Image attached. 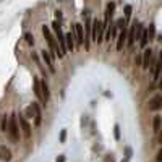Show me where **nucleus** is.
<instances>
[{
  "instance_id": "f257e3e1",
  "label": "nucleus",
  "mask_w": 162,
  "mask_h": 162,
  "mask_svg": "<svg viewBox=\"0 0 162 162\" xmlns=\"http://www.w3.org/2000/svg\"><path fill=\"white\" fill-rule=\"evenodd\" d=\"M42 34H44L45 41H47V44H49V54H50V57H52V58H55V57L63 58L62 50H60V47H58V42H57V37L52 34V31H50L49 26H42Z\"/></svg>"
},
{
  "instance_id": "f03ea898",
  "label": "nucleus",
  "mask_w": 162,
  "mask_h": 162,
  "mask_svg": "<svg viewBox=\"0 0 162 162\" xmlns=\"http://www.w3.org/2000/svg\"><path fill=\"white\" fill-rule=\"evenodd\" d=\"M52 29H54V32H55V37H57V42H58V47H60V50H62V55H67L68 54V47H67V39H65V34H63V31H62V24H60V21H54L52 23Z\"/></svg>"
},
{
  "instance_id": "7ed1b4c3",
  "label": "nucleus",
  "mask_w": 162,
  "mask_h": 162,
  "mask_svg": "<svg viewBox=\"0 0 162 162\" xmlns=\"http://www.w3.org/2000/svg\"><path fill=\"white\" fill-rule=\"evenodd\" d=\"M8 138L12 143L20 141V126H18V115L15 112L10 115V123H8Z\"/></svg>"
},
{
  "instance_id": "20e7f679",
  "label": "nucleus",
  "mask_w": 162,
  "mask_h": 162,
  "mask_svg": "<svg viewBox=\"0 0 162 162\" xmlns=\"http://www.w3.org/2000/svg\"><path fill=\"white\" fill-rule=\"evenodd\" d=\"M73 32H75V41H76V49H80L81 45L84 44V26L81 23H76L71 26Z\"/></svg>"
},
{
  "instance_id": "39448f33",
  "label": "nucleus",
  "mask_w": 162,
  "mask_h": 162,
  "mask_svg": "<svg viewBox=\"0 0 162 162\" xmlns=\"http://www.w3.org/2000/svg\"><path fill=\"white\" fill-rule=\"evenodd\" d=\"M41 57H42V60H44V63L47 65V68L50 73H55V65H54V58L50 57V54H49V50H41Z\"/></svg>"
},
{
  "instance_id": "423d86ee",
  "label": "nucleus",
  "mask_w": 162,
  "mask_h": 162,
  "mask_svg": "<svg viewBox=\"0 0 162 162\" xmlns=\"http://www.w3.org/2000/svg\"><path fill=\"white\" fill-rule=\"evenodd\" d=\"M113 12H115V2H109V3H107V7H105L104 21H102L105 26H109V21L113 18Z\"/></svg>"
},
{
  "instance_id": "0eeeda50",
  "label": "nucleus",
  "mask_w": 162,
  "mask_h": 162,
  "mask_svg": "<svg viewBox=\"0 0 162 162\" xmlns=\"http://www.w3.org/2000/svg\"><path fill=\"white\" fill-rule=\"evenodd\" d=\"M20 126H21V131H23L24 138L29 139V138H31V125L28 123V120H26L24 115H20Z\"/></svg>"
},
{
  "instance_id": "6e6552de",
  "label": "nucleus",
  "mask_w": 162,
  "mask_h": 162,
  "mask_svg": "<svg viewBox=\"0 0 162 162\" xmlns=\"http://www.w3.org/2000/svg\"><path fill=\"white\" fill-rule=\"evenodd\" d=\"M162 109V94H156L149 101V110L152 112H157V110Z\"/></svg>"
},
{
  "instance_id": "1a4fd4ad",
  "label": "nucleus",
  "mask_w": 162,
  "mask_h": 162,
  "mask_svg": "<svg viewBox=\"0 0 162 162\" xmlns=\"http://www.w3.org/2000/svg\"><path fill=\"white\" fill-rule=\"evenodd\" d=\"M151 62H152V50L149 49H144L143 50V70H148L151 67Z\"/></svg>"
},
{
  "instance_id": "9d476101",
  "label": "nucleus",
  "mask_w": 162,
  "mask_h": 162,
  "mask_svg": "<svg viewBox=\"0 0 162 162\" xmlns=\"http://www.w3.org/2000/svg\"><path fill=\"white\" fill-rule=\"evenodd\" d=\"M126 36H128V29H126V26L120 31V34H118L117 37V50L120 52V50H123V45H126Z\"/></svg>"
},
{
  "instance_id": "9b49d317",
  "label": "nucleus",
  "mask_w": 162,
  "mask_h": 162,
  "mask_svg": "<svg viewBox=\"0 0 162 162\" xmlns=\"http://www.w3.org/2000/svg\"><path fill=\"white\" fill-rule=\"evenodd\" d=\"M65 39H67V47H68V52H75L76 49V41H75V32H73V28L70 32L65 34Z\"/></svg>"
},
{
  "instance_id": "f8f14e48",
  "label": "nucleus",
  "mask_w": 162,
  "mask_h": 162,
  "mask_svg": "<svg viewBox=\"0 0 162 162\" xmlns=\"http://www.w3.org/2000/svg\"><path fill=\"white\" fill-rule=\"evenodd\" d=\"M101 26H102V21L94 18L93 20V29H91V39L94 42H97V36H99V31H101Z\"/></svg>"
},
{
  "instance_id": "ddd939ff",
  "label": "nucleus",
  "mask_w": 162,
  "mask_h": 162,
  "mask_svg": "<svg viewBox=\"0 0 162 162\" xmlns=\"http://www.w3.org/2000/svg\"><path fill=\"white\" fill-rule=\"evenodd\" d=\"M32 109H34V126H39L42 123V112H41V107L37 102H32Z\"/></svg>"
},
{
  "instance_id": "4468645a",
  "label": "nucleus",
  "mask_w": 162,
  "mask_h": 162,
  "mask_svg": "<svg viewBox=\"0 0 162 162\" xmlns=\"http://www.w3.org/2000/svg\"><path fill=\"white\" fill-rule=\"evenodd\" d=\"M0 161L2 162H10L12 161V151L7 146H0Z\"/></svg>"
},
{
  "instance_id": "2eb2a0df",
  "label": "nucleus",
  "mask_w": 162,
  "mask_h": 162,
  "mask_svg": "<svg viewBox=\"0 0 162 162\" xmlns=\"http://www.w3.org/2000/svg\"><path fill=\"white\" fill-rule=\"evenodd\" d=\"M34 96H36L41 102H44V96H42V89H41V80L39 78H34ZM44 105H45V102H44Z\"/></svg>"
},
{
  "instance_id": "dca6fc26",
  "label": "nucleus",
  "mask_w": 162,
  "mask_h": 162,
  "mask_svg": "<svg viewBox=\"0 0 162 162\" xmlns=\"http://www.w3.org/2000/svg\"><path fill=\"white\" fill-rule=\"evenodd\" d=\"M41 89H42V96H44V102L47 104L49 99H50V91H49V84H47V81L42 80L41 81Z\"/></svg>"
},
{
  "instance_id": "f3484780",
  "label": "nucleus",
  "mask_w": 162,
  "mask_h": 162,
  "mask_svg": "<svg viewBox=\"0 0 162 162\" xmlns=\"http://www.w3.org/2000/svg\"><path fill=\"white\" fill-rule=\"evenodd\" d=\"M162 128V117L161 115H156V117L152 118V131L154 133H159Z\"/></svg>"
},
{
  "instance_id": "a211bd4d",
  "label": "nucleus",
  "mask_w": 162,
  "mask_h": 162,
  "mask_svg": "<svg viewBox=\"0 0 162 162\" xmlns=\"http://www.w3.org/2000/svg\"><path fill=\"white\" fill-rule=\"evenodd\" d=\"M139 45H141L143 49L148 45V42H149V34H148V29H143V34H141V37H139Z\"/></svg>"
},
{
  "instance_id": "6ab92c4d",
  "label": "nucleus",
  "mask_w": 162,
  "mask_h": 162,
  "mask_svg": "<svg viewBox=\"0 0 162 162\" xmlns=\"http://www.w3.org/2000/svg\"><path fill=\"white\" fill-rule=\"evenodd\" d=\"M8 123H10V117L3 115V117H2V120H0V130H2V131H5V133H8Z\"/></svg>"
},
{
  "instance_id": "aec40b11",
  "label": "nucleus",
  "mask_w": 162,
  "mask_h": 162,
  "mask_svg": "<svg viewBox=\"0 0 162 162\" xmlns=\"http://www.w3.org/2000/svg\"><path fill=\"white\" fill-rule=\"evenodd\" d=\"M148 34H149V42H151V41H154V37H156V26H154V23L149 24V28H148Z\"/></svg>"
},
{
  "instance_id": "412c9836",
  "label": "nucleus",
  "mask_w": 162,
  "mask_h": 162,
  "mask_svg": "<svg viewBox=\"0 0 162 162\" xmlns=\"http://www.w3.org/2000/svg\"><path fill=\"white\" fill-rule=\"evenodd\" d=\"M131 12H133L131 5H125V21H126V23H128L130 18H131Z\"/></svg>"
},
{
  "instance_id": "4be33fe9",
  "label": "nucleus",
  "mask_w": 162,
  "mask_h": 162,
  "mask_svg": "<svg viewBox=\"0 0 162 162\" xmlns=\"http://www.w3.org/2000/svg\"><path fill=\"white\" fill-rule=\"evenodd\" d=\"M115 26H117V29H120V31H122V29H123V28H125V26H126V21H125V18H118V20L115 21Z\"/></svg>"
},
{
  "instance_id": "5701e85b",
  "label": "nucleus",
  "mask_w": 162,
  "mask_h": 162,
  "mask_svg": "<svg viewBox=\"0 0 162 162\" xmlns=\"http://www.w3.org/2000/svg\"><path fill=\"white\" fill-rule=\"evenodd\" d=\"M24 39H26V42H28L29 45H34V36H32L31 32H26V34H24Z\"/></svg>"
},
{
  "instance_id": "b1692460",
  "label": "nucleus",
  "mask_w": 162,
  "mask_h": 162,
  "mask_svg": "<svg viewBox=\"0 0 162 162\" xmlns=\"http://www.w3.org/2000/svg\"><path fill=\"white\" fill-rule=\"evenodd\" d=\"M113 136H115V139H120V125L118 123H115V126H113Z\"/></svg>"
},
{
  "instance_id": "393cba45",
  "label": "nucleus",
  "mask_w": 162,
  "mask_h": 162,
  "mask_svg": "<svg viewBox=\"0 0 162 162\" xmlns=\"http://www.w3.org/2000/svg\"><path fill=\"white\" fill-rule=\"evenodd\" d=\"M135 65H136V67H143V55L141 54L135 57Z\"/></svg>"
},
{
  "instance_id": "a878e982",
  "label": "nucleus",
  "mask_w": 162,
  "mask_h": 162,
  "mask_svg": "<svg viewBox=\"0 0 162 162\" xmlns=\"http://www.w3.org/2000/svg\"><path fill=\"white\" fill-rule=\"evenodd\" d=\"M24 113H26V117H28V118H32V115H34V109H32V105H29Z\"/></svg>"
},
{
  "instance_id": "bb28decb",
  "label": "nucleus",
  "mask_w": 162,
  "mask_h": 162,
  "mask_svg": "<svg viewBox=\"0 0 162 162\" xmlns=\"http://www.w3.org/2000/svg\"><path fill=\"white\" fill-rule=\"evenodd\" d=\"M104 162H115V156L113 154H107L104 157Z\"/></svg>"
},
{
  "instance_id": "cd10ccee",
  "label": "nucleus",
  "mask_w": 162,
  "mask_h": 162,
  "mask_svg": "<svg viewBox=\"0 0 162 162\" xmlns=\"http://www.w3.org/2000/svg\"><path fill=\"white\" fill-rule=\"evenodd\" d=\"M67 141V130H62L60 131V143H65Z\"/></svg>"
},
{
  "instance_id": "c85d7f7f",
  "label": "nucleus",
  "mask_w": 162,
  "mask_h": 162,
  "mask_svg": "<svg viewBox=\"0 0 162 162\" xmlns=\"http://www.w3.org/2000/svg\"><path fill=\"white\" fill-rule=\"evenodd\" d=\"M125 154H126L125 159H128V161H130V159H131V148H125Z\"/></svg>"
},
{
  "instance_id": "c756f323",
  "label": "nucleus",
  "mask_w": 162,
  "mask_h": 162,
  "mask_svg": "<svg viewBox=\"0 0 162 162\" xmlns=\"http://www.w3.org/2000/svg\"><path fill=\"white\" fill-rule=\"evenodd\" d=\"M156 162H162V149H159L156 154Z\"/></svg>"
},
{
  "instance_id": "7c9ffc66",
  "label": "nucleus",
  "mask_w": 162,
  "mask_h": 162,
  "mask_svg": "<svg viewBox=\"0 0 162 162\" xmlns=\"http://www.w3.org/2000/svg\"><path fill=\"white\" fill-rule=\"evenodd\" d=\"M67 161V157H65V154H60L58 157H57V162H65Z\"/></svg>"
},
{
  "instance_id": "2f4dec72",
  "label": "nucleus",
  "mask_w": 162,
  "mask_h": 162,
  "mask_svg": "<svg viewBox=\"0 0 162 162\" xmlns=\"http://www.w3.org/2000/svg\"><path fill=\"white\" fill-rule=\"evenodd\" d=\"M55 18H57V21H62V12L57 10V12H55Z\"/></svg>"
},
{
  "instance_id": "473e14b6",
  "label": "nucleus",
  "mask_w": 162,
  "mask_h": 162,
  "mask_svg": "<svg viewBox=\"0 0 162 162\" xmlns=\"http://www.w3.org/2000/svg\"><path fill=\"white\" fill-rule=\"evenodd\" d=\"M159 143L162 144V128H161V131H159Z\"/></svg>"
},
{
  "instance_id": "72a5a7b5",
  "label": "nucleus",
  "mask_w": 162,
  "mask_h": 162,
  "mask_svg": "<svg viewBox=\"0 0 162 162\" xmlns=\"http://www.w3.org/2000/svg\"><path fill=\"white\" fill-rule=\"evenodd\" d=\"M159 88L162 89V76H159Z\"/></svg>"
},
{
  "instance_id": "f704fd0d",
  "label": "nucleus",
  "mask_w": 162,
  "mask_h": 162,
  "mask_svg": "<svg viewBox=\"0 0 162 162\" xmlns=\"http://www.w3.org/2000/svg\"><path fill=\"white\" fill-rule=\"evenodd\" d=\"M157 41H161V42H162V34H159V37H157Z\"/></svg>"
},
{
  "instance_id": "c9c22d12",
  "label": "nucleus",
  "mask_w": 162,
  "mask_h": 162,
  "mask_svg": "<svg viewBox=\"0 0 162 162\" xmlns=\"http://www.w3.org/2000/svg\"><path fill=\"white\" fill-rule=\"evenodd\" d=\"M122 162H128V159H125V161H122Z\"/></svg>"
},
{
  "instance_id": "e433bc0d",
  "label": "nucleus",
  "mask_w": 162,
  "mask_h": 162,
  "mask_svg": "<svg viewBox=\"0 0 162 162\" xmlns=\"http://www.w3.org/2000/svg\"><path fill=\"white\" fill-rule=\"evenodd\" d=\"M0 120H2V115H0Z\"/></svg>"
}]
</instances>
